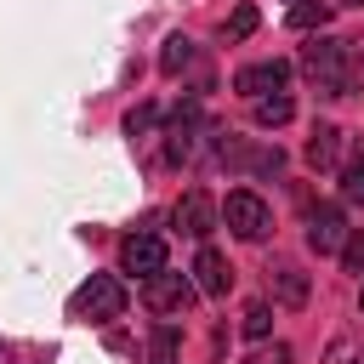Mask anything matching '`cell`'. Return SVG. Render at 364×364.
<instances>
[{
  "label": "cell",
  "instance_id": "e0dca14e",
  "mask_svg": "<svg viewBox=\"0 0 364 364\" xmlns=\"http://www.w3.org/2000/svg\"><path fill=\"white\" fill-rule=\"evenodd\" d=\"M176 341H182V336H176V324H159V330H154V341H148V358H154V364H176Z\"/></svg>",
  "mask_w": 364,
  "mask_h": 364
},
{
  "label": "cell",
  "instance_id": "9c48e42d",
  "mask_svg": "<svg viewBox=\"0 0 364 364\" xmlns=\"http://www.w3.org/2000/svg\"><path fill=\"white\" fill-rule=\"evenodd\" d=\"M193 284H199L205 296H228V284H233V267H228V256L205 245V250L193 256Z\"/></svg>",
  "mask_w": 364,
  "mask_h": 364
},
{
  "label": "cell",
  "instance_id": "5b68a950",
  "mask_svg": "<svg viewBox=\"0 0 364 364\" xmlns=\"http://www.w3.org/2000/svg\"><path fill=\"white\" fill-rule=\"evenodd\" d=\"M142 301L154 307V313H182L188 301H193V279L188 273H154V279H142Z\"/></svg>",
  "mask_w": 364,
  "mask_h": 364
},
{
  "label": "cell",
  "instance_id": "8992f818",
  "mask_svg": "<svg viewBox=\"0 0 364 364\" xmlns=\"http://www.w3.org/2000/svg\"><path fill=\"white\" fill-rule=\"evenodd\" d=\"M284 80H290V63L284 57H267V63H245L239 74H233V91L239 97H267V91H284Z\"/></svg>",
  "mask_w": 364,
  "mask_h": 364
},
{
  "label": "cell",
  "instance_id": "2e32d148",
  "mask_svg": "<svg viewBox=\"0 0 364 364\" xmlns=\"http://www.w3.org/2000/svg\"><path fill=\"white\" fill-rule=\"evenodd\" d=\"M239 330H245L250 341H267V330H273V307H267V301H250V307H245V324H239Z\"/></svg>",
  "mask_w": 364,
  "mask_h": 364
},
{
  "label": "cell",
  "instance_id": "277c9868",
  "mask_svg": "<svg viewBox=\"0 0 364 364\" xmlns=\"http://www.w3.org/2000/svg\"><path fill=\"white\" fill-rule=\"evenodd\" d=\"M119 273H136V279L165 273V239H159V233H125V245H119Z\"/></svg>",
  "mask_w": 364,
  "mask_h": 364
},
{
  "label": "cell",
  "instance_id": "d6986e66",
  "mask_svg": "<svg viewBox=\"0 0 364 364\" xmlns=\"http://www.w3.org/2000/svg\"><path fill=\"white\" fill-rule=\"evenodd\" d=\"M245 34H256V6H239L228 17V40H245Z\"/></svg>",
  "mask_w": 364,
  "mask_h": 364
},
{
  "label": "cell",
  "instance_id": "5bb4252c",
  "mask_svg": "<svg viewBox=\"0 0 364 364\" xmlns=\"http://www.w3.org/2000/svg\"><path fill=\"white\" fill-rule=\"evenodd\" d=\"M330 23V0H296L290 6V28H324Z\"/></svg>",
  "mask_w": 364,
  "mask_h": 364
},
{
  "label": "cell",
  "instance_id": "7c38bea8",
  "mask_svg": "<svg viewBox=\"0 0 364 364\" xmlns=\"http://www.w3.org/2000/svg\"><path fill=\"white\" fill-rule=\"evenodd\" d=\"M250 108H256V125H284V119L296 114V102H290V91H267V97H256Z\"/></svg>",
  "mask_w": 364,
  "mask_h": 364
},
{
  "label": "cell",
  "instance_id": "4fadbf2b",
  "mask_svg": "<svg viewBox=\"0 0 364 364\" xmlns=\"http://www.w3.org/2000/svg\"><path fill=\"white\" fill-rule=\"evenodd\" d=\"M188 63H193V40H188V34H171L165 51H159V68H165V74H182Z\"/></svg>",
  "mask_w": 364,
  "mask_h": 364
},
{
  "label": "cell",
  "instance_id": "ffe728a7",
  "mask_svg": "<svg viewBox=\"0 0 364 364\" xmlns=\"http://www.w3.org/2000/svg\"><path fill=\"white\" fill-rule=\"evenodd\" d=\"M245 364H296V358H290V347H284V341H273V347H262V353H250Z\"/></svg>",
  "mask_w": 364,
  "mask_h": 364
},
{
  "label": "cell",
  "instance_id": "ac0fdd59",
  "mask_svg": "<svg viewBox=\"0 0 364 364\" xmlns=\"http://www.w3.org/2000/svg\"><path fill=\"white\" fill-rule=\"evenodd\" d=\"M341 267L364 279V228H358V233H347V245H341Z\"/></svg>",
  "mask_w": 364,
  "mask_h": 364
},
{
  "label": "cell",
  "instance_id": "30bf717a",
  "mask_svg": "<svg viewBox=\"0 0 364 364\" xmlns=\"http://www.w3.org/2000/svg\"><path fill=\"white\" fill-rule=\"evenodd\" d=\"M336 148H341V131H336V125H313V136H307V165H313V171H330V165H336Z\"/></svg>",
  "mask_w": 364,
  "mask_h": 364
},
{
  "label": "cell",
  "instance_id": "7402d4cb",
  "mask_svg": "<svg viewBox=\"0 0 364 364\" xmlns=\"http://www.w3.org/2000/svg\"><path fill=\"white\" fill-rule=\"evenodd\" d=\"M358 307H364V296H358Z\"/></svg>",
  "mask_w": 364,
  "mask_h": 364
},
{
  "label": "cell",
  "instance_id": "44dd1931",
  "mask_svg": "<svg viewBox=\"0 0 364 364\" xmlns=\"http://www.w3.org/2000/svg\"><path fill=\"white\" fill-rule=\"evenodd\" d=\"M330 6H364V0H330Z\"/></svg>",
  "mask_w": 364,
  "mask_h": 364
},
{
  "label": "cell",
  "instance_id": "7a4b0ae2",
  "mask_svg": "<svg viewBox=\"0 0 364 364\" xmlns=\"http://www.w3.org/2000/svg\"><path fill=\"white\" fill-rule=\"evenodd\" d=\"M216 216H222V222H228V233H233V239H245V245H256V239H267V233H273V210H267V199H262V193H250V188L228 193V199L216 205Z\"/></svg>",
  "mask_w": 364,
  "mask_h": 364
},
{
  "label": "cell",
  "instance_id": "ba28073f",
  "mask_svg": "<svg viewBox=\"0 0 364 364\" xmlns=\"http://www.w3.org/2000/svg\"><path fill=\"white\" fill-rule=\"evenodd\" d=\"M216 222H222V216H216V205H210V193H205V188H188V193L176 199V228H182V233L205 239Z\"/></svg>",
  "mask_w": 364,
  "mask_h": 364
},
{
  "label": "cell",
  "instance_id": "6da1fadb",
  "mask_svg": "<svg viewBox=\"0 0 364 364\" xmlns=\"http://www.w3.org/2000/svg\"><path fill=\"white\" fill-rule=\"evenodd\" d=\"M301 74L318 85V97H353L364 85V46L358 40H313L301 51Z\"/></svg>",
  "mask_w": 364,
  "mask_h": 364
},
{
  "label": "cell",
  "instance_id": "9a60e30c",
  "mask_svg": "<svg viewBox=\"0 0 364 364\" xmlns=\"http://www.w3.org/2000/svg\"><path fill=\"white\" fill-rule=\"evenodd\" d=\"M341 199H347V205H364V148L341 165Z\"/></svg>",
  "mask_w": 364,
  "mask_h": 364
},
{
  "label": "cell",
  "instance_id": "3957f363",
  "mask_svg": "<svg viewBox=\"0 0 364 364\" xmlns=\"http://www.w3.org/2000/svg\"><path fill=\"white\" fill-rule=\"evenodd\" d=\"M74 313L80 318H119L125 313V284L114 273H91L80 290H74Z\"/></svg>",
  "mask_w": 364,
  "mask_h": 364
},
{
  "label": "cell",
  "instance_id": "8fae6325",
  "mask_svg": "<svg viewBox=\"0 0 364 364\" xmlns=\"http://www.w3.org/2000/svg\"><path fill=\"white\" fill-rule=\"evenodd\" d=\"M273 296H279L284 307H301V301H307V273H296L290 262H279V267H273Z\"/></svg>",
  "mask_w": 364,
  "mask_h": 364
},
{
  "label": "cell",
  "instance_id": "52a82bcc",
  "mask_svg": "<svg viewBox=\"0 0 364 364\" xmlns=\"http://www.w3.org/2000/svg\"><path fill=\"white\" fill-rule=\"evenodd\" d=\"M307 245H313L318 256H330V250L347 245V216H341V205H313V210H307Z\"/></svg>",
  "mask_w": 364,
  "mask_h": 364
}]
</instances>
